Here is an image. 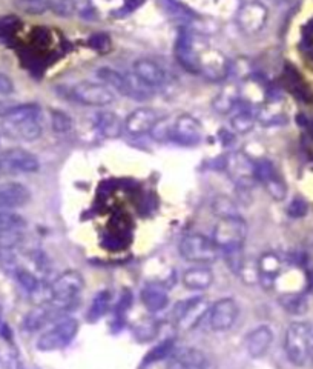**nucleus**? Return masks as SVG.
Masks as SVG:
<instances>
[{
    "instance_id": "nucleus-1",
    "label": "nucleus",
    "mask_w": 313,
    "mask_h": 369,
    "mask_svg": "<svg viewBox=\"0 0 313 369\" xmlns=\"http://www.w3.org/2000/svg\"><path fill=\"white\" fill-rule=\"evenodd\" d=\"M284 351L293 366H313V321H293L287 326Z\"/></svg>"
},
{
    "instance_id": "nucleus-2",
    "label": "nucleus",
    "mask_w": 313,
    "mask_h": 369,
    "mask_svg": "<svg viewBox=\"0 0 313 369\" xmlns=\"http://www.w3.org/2000/svg\"><path fill=\"white\" fill-rule=\"evenodd\" d=\"M40 108L36 103L16 105L11 113L5 117V131L12 137L22 140H37L42 136Z\"/></svg>"
},
{
    "instance_id": "nucleus-3",
    "label": "nucleus",
    "mask_w": 313,
    "mask_h": 369,
    "mask_svg": "<svg viewBox=\"0 0 313 369\" xmlns=\"http://www.w3.org/2000/svg\"><path fill=\"white\" fill-rule=\"evenodd\" d=\"M195 56H197V74L211 82L224 81L231 76V61L223 52L213 50L195 36Z\"/></svg>"
},
{
    "instance_id": "nucleus-4",
    "label": "nucleus",
    "mask_w": 313,
    "mask_h": 369,
    "mask_svg": "<svg viewBox=\"0 0 313 369\" xmlns=\"http://www.w3.org/2000/svg\"><path fill=\"white\" fill-rule=\"evenodd\" d=\"M247 237V225L243 217L231 215L221 217L213 228L212 240L218 246L220 251L232 253L241 251Z\"/></svg>"
},
{
    "instance_id": "nucleus-5",
    "label": "nucleus",
    "mask_w": 313,
    "mask_h": 369,
    "mask_svg": "<svg viewBox=\"0 0 313 369\" xmlns=\"http://www.w3.org/2000/svg\"><path fill=\"white\" fill-rule=\"evenodd\" d=\"M97 77H99L102 83L106 85V87L125 97L135 98V101H148L149 97H152V88L146 87V85L141 83L137 77L130 78L113 68H100L97 71Z\"/></svg>"
},
{
    "instance_id": "nucleus-6",
    "label": "nucleus",
    "mask_w": 313,
    "mask_h": 369,
    "mask_svg": "<svg viewBox=\"0 0 313 369\" xmlns=\"http://www.w3.org/2000/svg\"><path fill=\"white\" fill-rule=\"evenodd\" d=\"M178 251L183 259L195 265H211L218 259L220 254L215 242L203 234H189L183 237Z\"/></svg>"
},
{
    "instance_id": "nucleus-7",
    "label": "nucleus",
    "mask_w": 313,
    "mask_h": 369,
    "mask_svg": "<svg viewBox=\"0 0 313 369\" xmlns=\"http://www.w3.org/2000/svg\"><path fill=\"white\" fill-rule=\"evenodd\" d=\"M77 333L78 321L74 317H65L37 339V349L43 352L60 351L76 339Z\"/></svg>"
},
{
    "instance_id": "nucleus-8",
    "label": "nucleus",
    "mask_w": 313,
    "mask_h": 369,
    "mask_svg": "<svg viewBox=\"0 0 313 369\" xmlns=\"http://www.w3.org/2000/svg\"><path fill=\"white\" fill-rule=\"evenodd\" d=\"M71 101L82 103L84 107H104L114 102V92L104 83L82 81L71 85L67 89Z\"/></svg>"
},
{
    "instance_id": "nucleus-9",
    "label": "nucleus",
    "mask_w": 313,
    "mask_h": 369,
    "mask_svg": "<svg viewBox=\"0 0 313 369\" xmlns=\"http://www.w3.org/2000/svg\"><path fill=\"white\" fill-rule=\"evenodd\" d=\"M83 286L84 280L82 274L76 271V269H68V271H65L58 275L49 286L51 300L57 306L58 305L67 306L78 297V294L82 293Z\"/></svg>"
},
{
    "instance_id": "nucleus-10",
    "label": "nucleus",
    "mask_w": 313,
    "mask_h": 369,
    "mask_svg": "<svg viewBox=\"0 0 313 369\" xmlns=\"http://www.w3.org/2000/svg\"><path fill=\"white\" fill-rule=\"evenodd\" d=\"M207 302L203 297H192L178 302L172 309V321L183 331H191L207 314Z\"/></svg>"
},
{
    "instance_id": "nucleus-11",
    "label": "nucleus",
    "mask_w": 313,
    "mask_h": 369,
    "mask_svg": "<svg viewBox=\"0 0 313 369\" xmlns=\"http://www.w3.org/2000/svg\"><path fill=\"white\" fill-rule=\"evenodd\" d=\"M205 131L203 125L198 118L189 114H181L174 122H171V131H169V140L175 142L183 147H194L203 140Z\"/></svg>"
},
{
    "instance_id": "nucleus-12",
    "label": "nucleus",
    "mask_w": 313,
    "mask_h": 369,
    "mask_svg": "<svg viewBox=\"0 0 313 369\" xmlns=\"http://www.w3.org/2000/svg\"><path fill=\"white\" fill-rule=\"evenodd\" d=\"M227 174L240 189H251L255 179V160L244 153H232L224 159Z\"/></svg>"
},
{
    "instance_id": "nucleus-13",
    "label": "nucleus",
    "mask_w": 313,
    "mask_h": 369,
    "mask_svg": "<svg viewBox=\"0 0 313 369\" xmlns=\"http://www.w3.org/2000/svg\"><path fill=\"white\" fill-rule=\"evenodd\" d=\"M40 162L23 148H10L0 153V171L2 173H37Z\"/></svg>"
},
{
    "instance_id": "nucleus-14",
    "label": "nucleus",
    "mask_w": 313,
    "mask_h": 369,
    "mask_svg": "<svg viewBox=\"0 0 313 369\" xmlns=\"http://www.w3.org/2000/svg\"><path fill=\"white\" fill-rule=\"evenodd\" d=\"M240 315V308L238 303L231 297L220 299L218 302H215L212 308L209 309L207 321L209 328L215 333H224L229 331V329L235 325Z\"/></svg>"
},
{
    "instance_id": "nucleus-15",
    "label": "nucleus",
    "mask_w": 313,
    "mask_h": 369,
    "mask_svg": "<svg viewBox=\"0 0 313 369\" xmlns=\"http://www.w3.org/2000/svg\"><path fill=\"white\" fill-rule=\"evenodd\" d=\"M267 10L264 5L259 2H247L238 11L237 22L240 30L246 34H255V32L263 30L267 22Z\"/></svg>"
},
{
    "instance_id": "nucleus-16",
    "label": "nucleus",
    "mask_w": 313,
    "mask_h": 369,
    "mask_svg": "<svg viewBox=\"0 0 313 369\" xmlns=\"http://www.w3.org/2000/svg\"><path fill=\"white\" fill-rule=\"evenodd\" d=\"M160 120L156 111L148 107H140L134 109L125 120V129L130 136H143L151 133L156 122Z\"/></svg>"
},
{
    "instance_id": "nucleus-17",
    "label": "nucleus",
    "mask_w": 313,
    "mask_h": 369,
    "mask_svg": "<svg viewBox=\"0 0 313 369\" xmlns=\"http://www.w3.org/2000/svg\"><path fill=\"white\" fill-rule=\"evenodd\" d=\"M134 76L149 88H159L166 83V72L151 59H137L134 62Z\"/></svg>"
},
{
    "instance_id": "nucleus-18",
    "label": "nucleus",
    "mask_w": 313,
    "mask_h": 369,
    "mask_svg": "<svg viewBox=\"0 0 313 369\" xmlns=\"http://www.w3.org/2000/svg\"><path fill=\"white\" fill-rule=\"evenodd\" d=\"M273 344V331L269 325H259L246 335L244 346L252 359H259L269 352Z\"/></svg>"
},
{
    "instance_id": "nucleus-19",
    "label": "nucleus",
    "mask_w": 313,
    "mask_h": 369,
    "mask_svg": "<svg viewBox=\"0 0 313 369\" xmlns=\"http://www.w3.org/2000/svg\"><path fill=\"white\" fill-rule=\"evenodd\" d=\"M258 262V277L259 283L267 289L277 285V280L284 269V260L275 253H266L259 257Z\"/></svg>"
},
{
    "instance_id": "nucleus-20",
    "label": "nucleus",
    "mask_w": 313,
    "mask_h": 369,
    "mask_svg": "<svg viewBox=\"0 0 313 369\" xmlns=\"http://www.w3.org/2000/svg\"><path fill=\"white\" fill-rule=\"evenodd\" d=\"M207 357L197 348H183L167 357L166 369H206Z\"/></svg>"
},
{
    "instance_id": "nucleus-21",
    "label": "nucleus",
    "mask_w": 313,
    "mask_h": 369,
    "mask_svg": "<svg viewBox=\"0 0 313 369\" xmlns=\"http://www.w3.org/2000/svg\"><path fill=\"white\" fill-rule=\"evenodd\" d=\"M31 200V193L19 182L0 183V209H14L25 207Z\"/></svg>"
},
{
    "instance_id": "nucleus-22",
    "label": "nucleus",
    "mask_w": 313,
    "mask_h": 369,
    "mask_svg": "<svg viewBox=\"0 0 313 369\" xmlns=\"http://www.w3.org/2000/svg\"><path fill=\"white\" fill-rule=\"evenodd\" d=\"M183 285L191 291H205L213 283L212 269L206 265H197L183 273Z\"/></svg>"
},
{
    "instance_id": "nucleus-23",
    "label": "nucleus",
    "mask_w": 313,
    "mask_h": 369,
    "mask_svg": "<svg viewBox=\"0 0 313 369\" xmlns=\"http://www.w3.org/2000/svg\"><path fill=\"white\" fill-rule=\"evenodd\" d=\"M94 127L106 138H119L125 129V122L113 111H100L94 117Z\"/></svg>"
},
{
    "instance_id": "nucleus-24",
    "label": "nucleus",
    "mask_w": 313,
    "mask_h": 369,
    "mask_svg": "<svg viewBox=\"0 0 313 369\" xmlns=\"http://www.w3.org/2000/svg\"><path fill=\"white\" fill-rule=\"evenodd\" d=\"M240 103V87L237 83H227L212 101V108L218 114H229Z\"/></svg>"
},
{
    "instance_id": "nucleus-25",
    "label": "nucleus",
    "mask_w": 313,
    "mask_h": 369,
    "mask_svg": "<svg viewBox=\"0 0 313 369\" xmlns=\"http://www.w3.org/2000/svg\"><path fill=\"white\" fill-rule=\"evenodd\" d=\"M141 303L149 313H159L167 306L169 295L165 288L159 285H149L141 289Z\"/></svg>"
},
{
    "instance_id": "nucleus-26",
    "label": "nucleus",
    "mask_w": 313,
    "mask_h": 369,
    "mask_svg": "<svg viewBox=\"0 0 313 369\" xmlns=\"http://www.w3.org/2000/svg\"><path fill=\"white\" fill-rule=\"evenodd\" d=\"M57 305H42L34 308L32 311L26 314V317L23 320V328L30 333L43 328L52 317H54Z\"/></svg>"
},
{
    "instance_id": "nucleus-27",
    "label": "nucleus",
    "mask_w": 313,
    "mask_h": 369,
    "mask_svg": "<svg viewBox=\"0 0 313 369\" xmlns=\"http://www.w3.org/2000/svg\"><path fill=\"white\" fill-rule=\"evenodd\" d=\"M257 116H258L257 109L246 107V105H241V108L231 118V127L235 133L238 134L249 133V131H252L253 127H255Z\"/></svg>"
},
{
    "instance_id": "nucleus-28",
    "label": "nucleus",
    "mask_w": 313,
    "mask_h": 369,
    "mask_svg": "<svg viewBox=\"0 0 313 369\" xmlns=\"http://www.w3.org/2000/svg\"><path fill=\"white\" fill-rule=\"evenodd\" d=\"M279 305L292 315H303L308 313L309 300L308 295L304 294H281L279 295Z\"/></svg>"
},
{
    "instance_id": "nucleus-29",
    "label": "nucleus",
    "mask_w": 313,
    "mask_h": 369,
    "mask_svg": "<svg viewBox=\"0 0 313 369\" xmlns=\"http://www.w3.org/2000/svg\"><path fill=\"white\" fill-rule=\"evenodd\" d=\"M175 349V339L169 337L160 341L159 345H155L152 349H149V352L145 355L143 359V365H152V363H159L161 360H166L169 355L174 352Z\"/></svg>"
},
{
    "instance_id": "nucleus-30",
    "label": "nucleus",
    "mask_w": 313,
    "mask_h": 369,
    "mask_svg": "<svg viewBox=\"0 0 313 369\" xmlns=\"http://www.w3.org/2000/svg\"><path fill=\"white\" fill-rule=\"evenodd\" d=\"M109 303H111V293L108 291V289H103V291L97 293L95 297L93 299V303H91V306L88 309L86 320L91 323L100 320L103 315L108 313Z\"/></svg>"
},
{
    "instance_id": "nucleus-31",
    "label": "nucleus",
    "mask_w": 313,
    "mask_h": 369,
    "mask_svg": "<svg viewBox=\"0 0 313 369\" xmlns=\"http://www.w3.org/2000/svg\"><path fill=\"white\" fill-rule=\"evenodd\" d=\"M23 242V229L0 231V251H12Z\"/></svg>"
},
{
    "instance_id": "nucleus-32",
    "label": "nucleus",
    "mask_w": 313,
    "mask_h": 369,
    "mask_svg": "<svg viewBox=\"0 0 313 369\" xmlns=\"http://www.w3.org/2000/svg\"><path fill=\"white\" fill-rule=\"evenodd\" d=\"M51 125L54 133L67 134L74 127L73 118H71L65 111L62 109H51Z\"/></svg>"
},
{
    "instance_id": "nucleus-33",
    "label": "nucleus",
    "mask_w": 313,
    "mask_h": 369,
    "mask_svg": "<svg viewBox=\"0 0 313 369\" xmlns=\"http://www.w3.org/2000/svg\"><path fill=\"white\" fill-rule=\"evenodd\" d=\"M22 28L21 19L16 16H3L0 17V39L2 41H10L14 37Z\"/></svg>"
},
{
    "instance_id": "nucleus-34",
    "label": "nucleus",
    "mask_w": 313,
    "mask_h": 369,
    "mask_svg": "<svg viewBox=\"0 0 313 369\" xmlns=\"http://www.w3.org/2000/svg\"><path fill=\"white\" fill-rule=\"evenodd\" d=\"M264 187L267 189V193L270 194L273 200H284L287 196V187L284 180L279 177L278 173L273 174L270 179H267L264 183Z\"/></svg>"
},
{
    "instance_id": "nucleus-35",
    "label": "nucleus",
    "mask_w": 313,
    "mask_h": 369,
    "mask_svg": "<svg viewBox=\"0 0 313 369\" xmlns=\"http://www.w3.org/2000/svg\"><path fill=\"white\" fill-rule=\"evenodd\" d=\"M212 209H213V213L220 217V219L221 217L240 215L238 211H237V207H235V203L229 199V197H226V196L215 197V200L212 203Z\"/></svg>"
},
{
    "instance_id": "nucleus-36",
    "label": "nucleus",
    "mask_w": 313,
    "mask_h": 369,
    "mask_svg": "<svg viewBox=\"0 0 313 369\" xmlns=\"http://www.w3.org/2000/svg\"><path fill=\"white\" fill-rule=\"evenodd\" d=\"M26 222L22 215L11 213L8 209H0V231L19 229L25 228Z\"/></svg>"
},
{
    "instance_id": "nucleus-37",
    "label": "nucleus",
    "mask_w": 313,
    "mask_h": 369,
    "mask_svg": "<svg viewBox=\"0 0 313 369\" xmlns=\"http://www.w3.org/2000/svg\"><path fill=\"white\" fill-rule=\"evenodd\" d=\"M14 275H16L17 282L22 285V288H25L28 293L36 294L38 289H40V282H38L37 277L32 273H30L28 269L19 268L17 271L14 273Z\"/></svg>"
},
{
    "instance_id": "nucleus-38",
    "label": "nucleus",
    "mask_w": 313,
    "mask_h": 369,
    "mask_svg": "<svg viewBox=\"0 0 313 369\" xmlns=\"http://www.w3.org/2000/svg\"><path fill=\"white\" fill-rule=\"evenodd\" d=\"M16 5L26 14H43L49 10L48 0H16Z\"/></svg>"
},
{
    "instance_id": "nucleus-39",
    "label": "nucleus",
    "mask_w": 313,
    "mask_h": 369,
    "mask_svg": "<svg viewBox=\"0 0 313 369\" xmlns=\"http://www.w3.org/2000/svg\"><path fill=\"white\" fill-rule=\"evenodd\" d=\"M48 6L52 12L62 17L73 16L77 10L74 0H48Z\"/></svg>"
},
{
    "instance_id": "nucleus-40",
    "label": "nucleus",
    "mask_w": 313,
    "mask_h": 369,
    "mask_svg": "<svg viewBox=\"0 0 313 369\" xmlns=\"http://www.w3.org/2000/svg\"><path fill=\"white\" fill-rule=\"evenodd\" d=\"M277 173L275 167H273V163L267 159H259L255 162V179L257 182L264 183L267 179H270V177Z\"/></svg>"
},
{
    "instance_id": "nucleus-41",
    "label": "nucleus",
    "mask_w": 313,
    "mask_h": 369,
    "mask_svg": "<svg viewBox=\"0 0 313 369\" xmlns=\"http://www.w3.org/2000/svg\"><path fill=\"white\" fill-rule=\"evenodd\" d=\"M88 46L91 50L103 52L109 50L111 37L109 34H106V32H94V34L88 39Z\"/></svg>"
},
{
    "instance_id": "nucleus-42",
    "label": "nucleus",
    "mask_w": 313,
    "mask_h": 369,
    "mask_svg": "<svg viewBox=\"0 0 313 369\" xmlns=\"http://www.w3.org/2000/svg\"><path fill=\"white\" fill-rule=\"evenodd\" d=\"M32 43L36 48L47 50L51 43V32L47 28H36L32 30Z\"/></svg>"
},
{
    "instance_id": "nucleus-43",
    "label": "nucleus",
    "mask_w": 313,
    "mask_h": 369,
    "mask_svg": "<svg viewBox=\"0 0 313 369\" xmlns=\"http://www.w3.org/2000/svg\"><path fill=\"white\" fill-rule=\"evenodd\" d=\"M290 217L293 219H299V217H304L308 214V203H305L303 199H293L292 203L289 205V209H287Z\"/></svg>"
},
{
    "instance_id": "nucleus-44",
    "label": "nucleus",
    "mask_w": 313,
    "mask_h": 369,
    "mask_svg": "<svg viewBox=\"0 0 313 369\" xmlns=\"http://www.w3.org/2000/svg\"><path fill=\"white\" fill-rule=\"evenodd\" d=\"M14 92V83L5 74H0V96H10Z\"/></svg>"
},
{
    "instance_id": "nucleus-45",
    "label": "nucleus",
    "mask_w": 313,
    "mask_h": 369,
    "mask_svg": "<svg viewBox=\"0 0 313 369\" xmlns=\"http://www.w3.org/2000/svg\"><path fill=\"white\" fill-rule=\"evenodd\" d=\"M145 2L146 0H123V10L128 11V12L135 11V10H139Z\"/></svg>"
},
{
    "instance_id": "nucleus-46",
    "label": "nucleus",
    "mask_w": 313,
    "mask_h": 369,
    "mask_svg": "<svg viewBox=\"0 0 313 369\" xmlns=\"http://www.w3.org/2000/svg\"><path fill=\"white\" fill-rule=\"evenodd\" d=\"M17 103H12V102H6V101H0V117L5 118L6 116H8L12 108L16 107Z\"/></svg>"
},
{
    "instance_id": "nucleus-47",
    "label": "nucleus",
    "mask_w": 313,
    "mask_h": 369,
    "mask_svg": "<svg viewBox=\"0 0 313 369\" xmlns=\"http://www.w3.org/2000/svg\"><path fill=\"white\" fill-rule=\"evenodd\" d=\"M2 174H3V173H2V171H0V176H2Z\"/></svg>"
}]
</instances>
